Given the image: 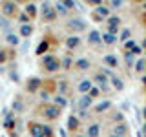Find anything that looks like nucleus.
I'll return each mask as SVG.
<instances>
[{
	"mask_svg": "<svg viewBox=\"0 0 146 137\" xmlns=\"http://www.w3.org/2000/svg\"><path fill=\"white\" fill-rule=\"evenodd\" d=\"M99 40H100V35L97 31H91L90 33V42H99Z\"/></svg>",
	"mask_w": 146,
	"mask_h": 137,
	"instance_id": "20e7f679",
	"label": "nucleus"
},
{
	"mask_svg": "<svg viewBox=\"0 0 146 137\" xmlns=\"http://www.w3.org/2000/svg\"><path fill=\"white\" fill-rule=\"evenodd\" d=\"M126 62H128V66H131V64H133V55H131V53L126 55Z\"/></svg>",
	"mask_w": 146,
	"mask_h": 137,
	"instance_id": "dca6fc26",
	"label": "nucleus"
},
{
	"mask_svg": "<svg viewBox=\"0 0 146 137\" xmlns=\"http://www.w3.org/2000/svg\"><path fill=\"white\" fill-rule=\"evenodd\" d=\"M27 13H35V6H27Z\"/></svg>",
	"mask_w": 146,
	"mask_h": 137,
	"instance_id": "bb28decb",
	"label": "nucleus"
},
{
	"mask_svg": "<svg viewBox=\"0 0 146 137\" xmlns=\"http://www.w3.org/2000/svg\"><path fill=\"white\" fill-rule=\"evenodd\" d=\"M113 86H115L117 90H122V82L117 79V77H113Z\"/></svg>",
	"mask_w": 146,
	"mask_h": 137,
	"instance_id": "f8f14e48",
	"label": "nucleus"
},
{
	"mask_svg": "<svg viewBox=\"0 0 146 137\" xmlns=\"http://www.w3.org/2000/svg\"><path fill=\"white\" fill-rule=\"evenodd\" d=\"M70 27H71V29H84V22H82V20H71Z\"/></svg>",
	"mask_w": 146,
	"mask_h": 137,
	"instance_id": "f03ea898",
	"label": "nucleus"
},
{
	"mask_svg": "<svg viewBox=\"0 0 146 137\" xmlns=\"http://www.w3.org/2000/svg\"><path fill=\"white\" fill-rule=\"evenodd\" d=\"M104 61H106L108 64H111V66H115V64H117V61H115V59H113V57H106V59H104Z\"/></svg>",
	"mask_w": 146,
	"mask_h": 137,
	"instance_id": "f3484780",
	"label": "nucleus"
},
{
	"mask_svg": "<svg viewBox=\"0 0 146 137\" xmlns=\"http://www.w3.org/2000/svg\"><path fill=\"white\" fill-rule=\"evenodd\" d=\"M111 4H113V7H121L122 6V0H111Z\"/></svg>",
	"mask_w": 146,
	"mask_h": 137,
	"instance_id": "6ab92c4d",
	"label": "nucleus"
},
{
	"mask_svg": "<svg viewBox=\"0 0 146 137\" xmlns=\"http://www.w3.org/2000/svg\"><path fill=\"white\" fill-rule=\"evenodd\" d=\"M97 134H99V128H97V124H95V126H91V128H90V135H91V137H95Z\"/></svg>",
	"mask_w": 146,
	"mask_h": 137,
	"instance_id": "ddd939ff",
	"label": "nucleus"
},
{
	"mask_svg": "<svg viewBox=\"0 0 146 137\" xmlns=\"http://www.w3.org/2000/svg\"><path fill=\"white\" fill-rule=\"evenodd\" d=\"M57 9L60 11V15H64V13H66V7H64L62 4H57Z\"/></svg>",
	"mask_w": 146,
	"mask_h": 137,
	"instance_id": "aec40b11",
	"label": "nucleus"
},
{
	"mask_svg": "<svg viewBox=\"0 0 146 137\" xmlns=\"http://www.w3.org/2000/svg\"><path fill=\"white\" fill-rule=\"evenodd\" d=\"M143 66H144V62L139 61V62H137V68H135V70H137V71H143Z\"/></svg>",
	"mask_w": 146,
	"mask_h": 137,
	"instance_id": "4be33fe9",
	"label": "nucleus"
},
{
	"mask_svg": "<svg viewBox=\"0 0 146 137\" xmlns=\"http://www.w3.org/2000/svg\"><path fill=\"white\" fill-rule=\"evenodd\" d=\"M4 11H6V13H13V6H11V4H6V7H4Z\"/></svg>",
	"mask_w": 146,
	"mask_h": 137,
	"instance_id": "412c9836",
	"label": "nucleus"
},
{
	"mask_svg": "<svg viewBox=\"0 0 146 137\" xmlns=\"http://www.w3.org/2000/svg\"><path fill=\"white\" fill-rule=\"evenodd\" d=\"M77 66H79L80 70H88V66H90V64H88V61H84V59H82V61L77 62Z\"/></svg>",
	"mask_w": 146,
	"mask_h": 137,
	"instance_id": "423d86ee",
	"label": "nucleus"
},
{
	"mask_svg": "<svg viewBox=\"0 0 146 137\" xmlns=\"http://www.w3.org/2000/svg\"><path fill=\"white\" fill-rule=\"evenodd\" d=\"M22 35H24V37H29L31 35V26H22Z\"/></svg>",
	"mask_w": 146,
	"mask_h": 137,
	"instance_id": "6e6552de",
	"label": "nucleus"
},
{
	"mask_svg": "<svg viewBox=\"0 0 146 137\" xmlns=\"http://www.w3.org/2000/svg\"><path fill=\"white\" fill-rule=\"evenodd\" d=\"M86 106H90V97H82L80 99V108H86Z\"/></svg>",
	"mask_w": 146,
	"mask_h": 137,
	"instance_id": "9b49d317",
	"label": "nucleus"
},
{
	"mask_svg": "<svg viewBox=\"0 0 146 137\" xmlns=\"http://www.w3.org/2000/svg\"><path fill=\"white\" fill-rule=\"evenodd\" d=\"M70 126H71V128H73V126H77V121H75V119H73V117L70 119Z\"/></svg>",
	"mask_w": 146,
	"mask_h": 137,
	"instance_id": "393cba45",
	"label": "nucleus"
},
{
	"mask_svg": "<svg viewBox=\"0 0 146 137\" xmlns=\"http://www.w3.org/2000/svg\"><path fill=\"white\" fill-rule=\"evenodd\" d=\"M0 24H2L4 29H7V27H9V24H7V20H6V18H2V20H0Z\"/></svg>",
	"mask_w": 146,
	"mask_h": 137,
	"instance_id": "5701e85b",
	"label": "nucleus"
},
{
	"mask_svg": "<svg viewBox=\"0 0 146 137\" xmlns=\"http://www.w3.org/2000/svg\"><path fill=\"white\" fill-rule=\"evenodd\" d=\"M77 44H79V39H77V37H71V39L68 40V46H70V48H75Z\"/></svg>",
	"mask_w": 146,
	"mask_h": 137,
	"instance_id": "0eeeda50",
	"label": "nucleus"
},
{
	"mask_svg": "<svg viewBox=\"0 0 146 137\" xmlns=\"http://www.w3.org/2000/svg\"><path fill=\"white\" fill-rule=\"evenodd\" d=\"M128 37H130V31L126 29V31H122V39L121 40H128Z\"/></svg>",
	"mask_w": 146,
	"mask_h": 137,
	"instance_id": "b1692460",
	"label": "nucleus"
},
{
	"mask_svg": "<svg viewBox=\"0 0 146 137\" xmlns=\"http://www.w3.org/2000/svg\"><path fill=\"white\" fill-rule=\"evenodd\" d=\"M46 48H48V46H46V42H42V44L38 46V51H36V53L40 55V53H42V51H46Z\"/></svg>",
	"mask_w": 146,
	"mask_h": 137,
	"instance_id": "a211bd4d",
	"label": "nucleus"
},
{
	"mask_svg": "<svg viewBox=\"0 0 146 137\" xmlns=\"http://www.w3.org/2000/svg\"><path fill=\"white\" fill-rule=\"evenodd\" d=\"M113 137H115V135H113Z\"/></svg>",
	"mask_w": 146,
	"mask_h": 137,
	"instance_id": "c756f323",
	"label": "nucleus"
},
{
	"mask_svg": "<svg viewBox=\"0 0 146 137\" xmlns=\"http://www.w3.org/2000/svg\"><path fill=\"white\" fill-rule=\"evenodd\" d=\"M0 61H4V55H2V51H0Z\"/></svg>",
	"mask_w": 146,
	"mask_h": 137,
	"instance_id": "cd10ccee",
	"label": "nucleus"
},
{
	"mask_svg": "<svg viewBox=\"0 0 146 137\" xmlns=\"http://www.w3.org/2000/svg\"><path fill=\"white\" fill-rule=\"evenodd\" d=\"M97 11H99V13H100L102 17H108V13H110L108 9H106V7H102V6H100V7H97Z\"/></svg>",
	"mask_w": 146,
	"mask_h": 137,
	"instance_id": "4468645a",
	"label": "nucleus"
},
{
	"mask_svg": "<svg viewBox=\"0 0 146 137\" xmlns=\"http://www.w3.org/2000/svg\"><path fill=\"white\" fill-rule=\"evenodd\" d=\"M48 115H49V117H55V115H57V110H49Z\"/></svg>",
	"mask_w": 146,
	"mask_h": 137,
	"instance_id": "a878e982",
	"label": "nucleus"
},
{
	"mask_svg": "<svg viewBox=\"0 0 146 137\" xmlns=\"http://www.w3.org/2000/svg\"><path fill=\"white\" fill-rule=\"evenodd\" d=\"M104 42H106V44H113V42H115V37H113V35H104Z\"/></svg>",
	"mask_w": 146,
	"mask_h": 137,
	"instance_id": "1a4fd4ad",
	"label": "nucleus"
},
{
	"mask_svg": "<svg viewBox=\"0 0 146 137\" xmlns=\"http://www.w3.org/2000/svg\"><path fill=\"white\" fill-rule=\"evenodd\" d=\"M7 42H9V44H18L17 35H7Z\"/></svg>",
	"mask_w": 146,
	"mask_h": 137,
	"instance_id": "9d476101",
	"label": "nucleus"
},
{
	"mask_svg": "<svg viewBox=\"0 0 146 137\" xmlns=\"http://www.w3.org/2000/svg\"><path fill=\"white\" fill-rule=\"evenodd\" d=\"M90 88H91V82H90V80H82V82H80V86H79V90H80V91H88Z\"/></svg>",
	"mask_w": 146,
	"mask_h": 137,
	"instance_id": "7ed1b4c3",
	"label": "nucleus"
},
{
	"mask_svg": "<svg viewBox=\"0 0 146 137\" xmlns=\"http://www.w3.org/2000/svg\"><path fill=\"white\" fill-rule=\"evenodd\" d=\"M93 2H100V0H93Z\"/></svg>",
	"mask_w": 146,
	"mask_h": 137,
	"instance_id": "c85d7f7f",
	"label": "nucleus"
},
{
	"mask_svg": "<svg viewBox=\"0 0 146 137\" xmlns=\"http://www.w3.org/2000/svg\"><path fill=\"white\" fill-rule=\"evenodd\" d=\"M46 62H48V70H57V68H58V64L57 62H53V59H49V61H46Z\"/></svg>",
	"mask_w": 146,
	"mask_h": 137,
	"instance_id": "39448f33",
	"label": "nucleus"
},
{
	"mask_svg": "<svg viewBox=\"0 0 146 137\" xmlns=\"http://www.w3.org/2000/svg\"><path fill=\"white\" fill-rule=\"evenodd\" d=\"M106 108H110V102H102V104L97 106V112H102V110H106Z\"/></svg>",
	"mask_w": 146,
	"mask_h": 137,
	"instance_id": "2eb2a0df",
	"label": "nucleus"
},
{
	"mask_svg": "<svg viewBox=\"0 0 146 137\" xmlns=\"http://www.w3.org/2000/svg\"><path fill=\"white\" fill-rule=\"evenodd\" d=\"M42 9H44V11H42V15H44V18H46V20H51V18L55 17V13L51 11V7H49V2H44Z\"/></svg>",
	"mask_w": 146,
	"mask_h": 137,
	"instance_id": "f257e3e1",
	"label": "nucleus"
}]
</instances>
